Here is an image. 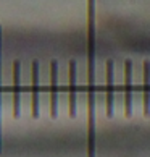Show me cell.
<instances>
[{"mask_svg": "<svg viewBox=\"0 0 150 157\" xmlns=\"http://www.w3.org/2000/svg\"><path fill=\"white\" fill-rule=\"evenodd\" d=\"M95 0H87V157H95Z\"/></svg>", "mask_w": 150, "mask_h": 157, "instance_id": "obj_1", "label": "cell"}, {"mask_svg": "<svg viewBox=\"0 0 150 157\" xmlns=\"http://www.w3.org/2000/svg\"><path fill=\"white\" fill-rule=\"evenodd\" d=\"M132 101H134V89H132V63L128 60L124 63V109L126 113H132Z\"/></svg>", "mask_w": 150, "mask_h": 157, "instance_id": "obj_2", "label": "cell"}, {"mask_svg": "<svg viewBox=\"0 0 150 157\" xmlns=\"http://www.w3.org/2000/svg\"><path fill=\"white\" fill-rule=\"evenodd\" d=\"M58 110V63H50V113L57 115Z\"/></svg>", "mask_w": 150, "mask_h": 157, "instance_id": "obj_3", "label": "cell"}, {"mask_svg": "<svg viewBox=\"0 0 150 157\" xmlns=\"http://www.w3.org/2000/svg\"><path fill=\"white\" fill-rule=\"evenodd\" d=\"M115 107V65L112 60L107 62V113L112 115Z\"/></svg>", "mask_w": 150, "mask_h": 157, "instance_id": "obj_4", "label": "cell"}, {"mask_svg": "<svg viewBox=\"0 0 150 157\" xmlns=\"http://www.w3.org/2000/svg\"><path fill=\"white\" fill-rule=\"evenodd\" d=\"M20 96H21V63H13V113H20Z\"/></svg>", "mask_w": 150, "mask_h": 157, "instance_id": "obj_5", "label": "cell"}, {"mask_svg": "<svg viewBox=\"0 0 150 157\" xmlns=\"http://www.w3.org/2000/svg\"><path fill=\"white\" fill-rule=\"evenodd\" d=\"M32 115H39V63L32 62Z\"/></svg>", "mask_w": 150, "mask_h": 157, "instance_id": "obj_6", "label": "cell"}, {"mask_svg": "<svg viewBox=\"0 0 150 157\" xmlns=\"http://www.w3.org/2000/svg\"><path fill=\"white\" fill-rule=\"evenodd\" d=\"M76 63L70 62V113L76 115Z\"/></svg>", "mask_w": 150, "mask_h": 157, "instance_id": "obj_7", "label": "cell"}, {"mask_svg": "<svg viewBox=\"0 0 150 157\" xmlns=\"http://www.w3.org/2000/svg\"><path fill=\"white\" fill-rule=\"evenodd\" d=\"M144 112H150V62L144 63Z\"/></svg>", "mask_w": 150, "mask_h": 157, "instance_id": "obj_8", "label": "cell"}]
</instances>
